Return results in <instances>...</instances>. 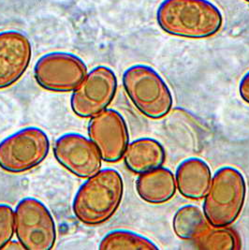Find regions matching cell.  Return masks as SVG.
<instances>
[{
	"label": "cell",
	"instance_id": "cell-1",
	"mask_svg": "<svg viewBox=\"0 0 249 250\" xmlns=\"http://www.w3.org/2000/svg\"><path fill=\"white\" fill-rule=\"evenodd\" d=\"M223 15L210 0H162L157 10V23L166 34L191 40L217 34Z\"/></svg>",
	"mask_w": 249,
	"mask_h": 250
},
{
	"label": "cell",
	"instance_id": "cell-2",
	"mask_svg": "<svg viewBox=\"0 0 249 250\" xmlns=\"http://www.w3.org/2000/svg\"><path fill=\"white\" fill-rule=\"evenodd\" d=\"M124 195L120 172L112 168L101 169L83 183L72 202V212L85 226H100L118 210Z\"/></svg>",
	"mask_w": 249,
	"mask_h": 250
},
{
	"label": "cell",
	"instance_id": "cell-3",
	"mask_svg": "<svg viewBox=\"0 0 249 250\" xmlns=\"http://www.w3.org/2000/svg\"><path fill=\"white\" fill-rule=\"evenodd\" d=\"M247 198V182L236 168L224 166L215 171L204 197V214L214 228L233 224L244 208Z\"/></svg>",
	"mask_w": 249,
	"mask_h": 250
},
{
	"label": "cell",
	"instance_id": "cell-4",
	"mask_svg": "<svg viewBox=\"0 0 249 250\" xmlns=\"http://www.w3.org/2000/svg\"><path fill=\"white\" fill-rule=\"evenodd\" d=\"M122 83L129 101L143 115L159 120L170 113L172 94L155 68L144 64L133 65L124 70Z\"/></svg>",
	"mask_w": 249,
	"mask_h": 250
},
{
	"label": "cell",
	"instance_id": "cell-5",
	"mask_svg": "<svg viewBox=\"0 0 249 250\" xmlns=\"http://www.w3.org/2000/svg\"><path fill=\"white\" fill-rule=\"evenodd\" d=\"M45 131L27 126L0 142V169L10 173H23L42 164L50 152Z\"/></svg>",
	"mask_w": 249,
	"mask_h": 250
},
{
	"label": "cell",
	"instance_id": "cell-6",
	"mask_svg": "<svg viewBox=\"0 0 249 250\" xmlns=\"http://www.w3.org/2000/svg\"><path fill=\"white\" fill-rule=\"evenodd\" d=\"M15 234L26 250H53L57 242L54 216L42 201L22 199L15 207Z\"/></svg>",
	"mask_w": 249,
	"mask_h": 250
},
{
	"label": "cell",
	"instance_id": "cell-7",
	"mask_svg": "<svg viewBox=\"0 0 249 250\" xmlns=\"http://www.w3.org/2000/svg\"><path fill=\"white\" fill-rule=\"evenodd\" d=\"M88 73L79 57L65 52H52L40 57L34 67L37 83L47 91H74Z\"/></svg>",
	"mask_w": 249,
	"mask_h": 250
},
{
	"label": "cell",
	"instance_id": "cell-8",
	"mask_svg": "<svg viewBox=\"0 0 249 250\" xmlns=\"http://www.w3.org/2000/svg\"><path fill=\"white\" fill-rule=\"evenodd\" d=\"M117 85V77L112 68L106 66L93 68L71 95L72 112L81 118L101 114L113 103Z\"/></svg>",
	"mask_w": 249,
	"mask_h": 250
},
{
	"label": "cell",
	"instance_id": "cell-9",
	"mask_svg": "<svg viewBox=\"0 0 249 250\" xmlns=\"http://www.w3.org/2000/svg\"><path fill=\"white\" fill-rule=\"evenodd\" d=\"M57 162L73 175L87 179L102 169V159L96 145L77 132L57 138L53 147Z\"/></svg>",
	"mask_w": 249,
	"mask_h": 250
},
{
	"label": "cell",
	"instance_id": "cell-10",
	"mask_svg": "<svg viewBox=\"0 0 249 250\" xmlns=\"http://www.w3.org/2000/svg\"><path fill=\"white\" fill-rule=\"evenodd\" d=\"M88 135L105 162L116 163L124 158L129 133L126 122L119 112L106 109L91 117Z\"/></svg>",
	"mask_w": 249,
	"mask_h": 250
},
{
	"label": "cell",
	"instance_id": "cell-11",
	"mask_svg": "<svg viewBox=\"0 0 249 250\" xmlns=\"http://www.w3.org/2000/svg\"><path fill=\"white\" fill-rule=\"evenodd\" d=\"M32 58V46L26 35L15 30L0 32V89L22 78Z\"/></svg>",
	"mask_w": 249,
	"mask_h": 250
},
{
	"label": "cell",
	"instance_id": "cell-12",
	"mask_svg": "<svg viewBox=\"0 0 249 250\" xmlns=\"http://www.w3.org/2000/svg\"><path fill=\"white\" fill-rule=\"evenodd\" d=\"M212 180L209 165L199 158L183 160L175 171V182L179 193L192 201L204 199Z\"/></svg>",
	"mask_w": 249,
	"mask_h": 250
},
{
	"label": "cell",
	"instance_id": "cell-13",
	"mask_svg": "<svg viewBox=\"0 0 249 250\" xmlns=\"http://www.w3.org/2000/svg\"><path fill=\"white\" fill-rule=\"evenodd\" d=\"M176 189L172 171L162 166L143 172L137 178V194L150 205H162L169 202L176 193Z\"/></svg>",
	"mask_w": 249,
	"mask_h": 250
},
{
	"label": "cell",
	"instance_id": "cell-14",
	"mask_svg": "<svg viewBox=\"0 0 249 250\" xmlns=\"http://www.w3.org/2000/svg\"><path fill=\"white\" fill-rule=\"evenodd\" d=\"M165 160V148L159 141L148 137L137 139L128 144L124 152L126 168L137 174L161 167Z\"/></svg>",
	"mask_w": 249,
	"mask_h": 250
},
{
	"label": "cell",
	"instance_id": "cell-15",
	"mask_svg": "<svg viewBox=\"0 0 249 250\" xmlns=\"http://www.w3.org/2000/svg\"><path fill=\"white\" fill-rule=\"evenodd\" d=\"M209 226L204 212L192 205H185L178 209L172 219L175 235L185 241H194Z\"/></svg>",
	"mask_w": 249,
	"mask_h": 250
},
{
	"label": "cell",
	"instance_id": "cell-16",
	"mask_svg": "<svg viewBox=\"0 0 249 250\" xmlns=\"http://www.w3.org/2000/svg\"><path fill=\"white\" fill-rule=\"evenodd\" d=\"M101 250H158L159 247L147 237L127 229H114L102 239Z\"/></svg>",
	"mask_w": 249,
	"mask_h": 250
},
{
	"label": "cell",
	"instance_id": "cell-17",
	"mask_svg": "<svg viewBox=\"0 0 249 250\" xmlns=\"http://www.w3.org/2000/svg\"><path fill=\"white\" fill-rule=\"evenodd\" d=\"M193 242L199 250H239L241 247L240 239L234 230L211 225Z\"/></svg>",
	"mask_w": 249,
	"mask_h": 250
},
{
	"label": "cell",
	"instance_id": "cell-18",
	"mask_svg": "<svg viewBox=\"0 0 249 250\" xmlns=\"http://www.w3.org/2000/svg\"><path fill=\"white\" fill-rule=\"evenodd\" d=\"M15 233V216L12 206L0 204V250L12 241Z\"/></svg>",
	"mask_w": 249,
	"mask_h": 250
},
{
	"label": "cell",
	"instance_id": "cell-19",
	"mask_svg": "<svg viewBox=\"0 0 249 250\" xmlns=\"http://www.w3.org/2000/svg\"><path fill=\"white\" fill-rule=\"evenodd\" d=\"M239 95L241 99L249 105V70L240 81Z\"/></svg>",
	"mask_w": 249,
	"mask_h": 250
},
{
	"label": "cell",
	"instance_id": "cell-20",
	"mask_svg": "<svg viewBox=\"0 0 249 250\" xmlns=\"http://www.w3.org/2000/svg\"><path fill=\"white\" fill-rule=\"evenodd\" d=\"M244 1H245V2H247V3H249V0H244Z\"/></svg>",
	"mask_w": 249,
	"mask_h": 250
}]
</instances>
